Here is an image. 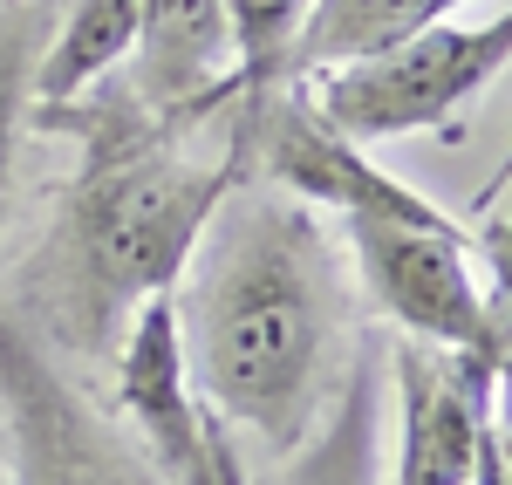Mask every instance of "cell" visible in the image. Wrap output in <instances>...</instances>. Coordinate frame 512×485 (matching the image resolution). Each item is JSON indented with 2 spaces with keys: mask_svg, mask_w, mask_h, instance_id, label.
Here are the masks:
<instances>
[{
  "mask_svg": "<svg viewBox=\"0 0 512 485\" xmlns=\"http://www.w3.org/2000/svg\"><path fill=\"white\" fill-rule=\"evenodd\" d=\"M185 383L198 410L267 458L315 431L335 328L349 315V267L315 205L287 192L226 199L185 281L171 287Z\"/></svg>",
  "mask_w": 512,
  "mask_h": 485,
  "instance_id": "cell-1",
  "label": "cell"
},
{
  "mask_svg": "<svg viewBox=\"0 0 512 485\" xmlns=\"http://www.w3.org/2000/svg\"><path fill=\"white\" fill-rule=\"evenodd\" d=\"M178 137L185 130L158 123L144 103L117 117H89V158L21 274L28 315L48 322V342L76 356H117L130 315L185 281L205 226L246 185L253 171L246 110L219 158H198Z\"/></svg>",
  "mask_w": 512,
  "mask_h": 485,
  "instance_id": "cell-2",
  "label": "cell"
},
{
  "mask_svg": "<svg viewBox=\"0 0 512 485\" xmlns=\"http://www.w3.org/2000/svg\"><path fill=\"white\" fill-rule=\"evenodd\" d=\"M512 62V21L492 14L485 28L437 21L403 48H383L369 62H342L321 76L294 82L301 103L349 144H390L410 130H444L485 82H499Z\"/></svg>",
  "mask_w": 512,
  "mask_h": 485,
  "instance_id": "cell-3",
  "label": "cell"
},
{
  "mask_svg": "<svg viewBox=\"0 0 512 485\" xmlns=\"http://www.w3.org/2000/svg\"><path fill=\"white\" fill-rule=\"evenodd\" d=\"M342 240L355 253V274L383 322L403 342H424L437 356L506 369V294H478L472 253L478 240H444L396 219H342Z\"/></svg>",
  "mask_w": 512,
  "mask_h": 485,
  "instance_id": "cell-4",
  "label": "cell"
},
{
  "mask_svg": "<svg viewBox=\"0 0 512 485\" xmlns=\"http://www.w3.org/2000/svg\"><path fill=\"white\" fill-rule=\"evenodd\" d=\"M0 410L14 438L7 485H164L151 458L55 369L48 342L0 301Z\"/></svg>",
  "mask_w": 512,
  "mask_h": 485,
  "instance_id": "cell-5",
  "label": "cell"
},
{
  "mask_svg": "<svg viewBox=\"0 0 512 485\" xmlns=\"http://www.w3.org/2000/svg\"><path fill=\"white\" fill-rule=\"evenodd\" d=\"M253 164L274 178V192L335 212V219H396L417 233H444V240H478L451 212L424 192H410L403 178H390L376 158H362V144L335 137L328 123L301 103V89L267 96V110L253 117Z\"/></svg>",
  "mask_w": 512,
  "mask_h": 485,
  "instance_id": "cell-6",
  "label": "cell"
},
{
  "mask_svg": "<svg viewBox=\"0 0 512 485\" xmlns=\"http://www.w3.org/2000/svg\"><path fill=\"white\" fill-rule=\"evenodd\" d=\"M506 369L437 356L424 342H390L396 383V485H472L478 431L492 417Z\"/></svg>",
  "mask_w": 512,
  "mask_h": 485,
  "instance_id": "cell-7",
  "label": "cell"
},
{
  "mask_svg": "<svg viewBox=\"0 0 512 485\" xmlns=\"http://www.w3.org/2000/svg\"><path fill=\"white\" fill-rule=\"evenodd\" d=\"M226 62L233 41L219 0H137V103L158 123L192 130L233 103V82L219 76Z\"/></svg>",
  "mask_w": 512,
  "mask_h": 485,
  "instance_id": "cell-8",
  "label": "cell"
},
{
  "mask_svg": "<svg viewBox=\"0 0 512 485\" xmlns=\"http://www.w3.org/2000/svg\"><path fill=\"white\" fill-rule=\"evenodd\" d=\"M383 376H390V335H362L342 376V397L315 431L280 458L260 485H376V417H383ZM253 485V479H246Z\"/></svg>",
  "mask_w": 512,
  "mask_h": 485,
  "instance_id": "cell-9",
  "label": "cell"
},
{
  "mask_svg": "<svg viewBox=\"0 0 512 485\" xmlns=\"http://www.w3.org/2000/svg\"><path fill=\"white\" fill-rule=\"evenodd\" d=\"M465 0H308L301 28L287 41V89L342 69V62H369L383 48H403L410 35H424L437 21H451Z\"/></svg>",
  "mask_w": 512,
  "mask_h": 485,
  "instance_id": "cell-10",
  "label": "cell"
},
{
  "mask_svg": "<svg viewBox=\"0 0 512 485\" xmlns=\"http://www.w3.org/2000/svg\"><path fill=\"white\" fill-rule=\"evenodd\" d=\"M130 55H137V0H76L41 41L35 96L28 103L41 117H55V110H69L82 89H96Z\"/></svg>",
  "mask_w": 512,
  "mask_h": 485,
  "instance_id": "cell-11",
  "label": "cell"
},
{
  "mask_svg": "<svg viewBox=\"0 0 512 485\" xmlns=\"http://www.w3.org/2000/svg\"><path fill=\"white\" fill-rule=\"evenodd\" d=\"M226 7V41H233V103L246 117L267 110V96L287 89V41L301 28L308 0H219Z\"/></svg>",
  "mask_w": 512,
  "mask_h": 485,
  "instance_id": "cell-12",
  "label": "cell"
},
{
  "mask_svg": "<svg viewBox=\"0 0 512 485\" xmlns=\"http://www.w3.org/2000/svg\"><path fill=\"white\" fill-rule=\"evenodd\" d=\"M48 7L35 0H7L0 7V205H7V178H14V137L28 117V96H35V62L41 41H48Z\"/></svg>",
  "mask_w": 512,
  "mask_h": 485,
  "instance_id": "cell-13",
  "label": "cell"
},
{
  "mask_svg": "<svg viewBox=\"0 0 512 485\" xmlns=\"http://www.w3.org/2000/svg\"><path fill=\"white\" fill-rule=\"evenodd\" d=\"M472 485H512V451H506V424L499 417H485V431H478Z\"/></svg>",
  "mask_w": 512,
  "mask_h": 485,
  "instance_id": "cell-14",
  "label": "cell"
},
{
  "mask_svg": "<svg viewBox=\"0 0 512 485\" xmlns=\"http://www.w3.org/2000/svg\"><path fill=\"white\" fill-rule=\"evenodd\" d=\"M0 485H7V465H0Z\"/></svg>",
  "mask_w": 512,
  "mask_h": 485,
  "instance_id": "cell-15",
  "label": "cell"
}]
</instances>
